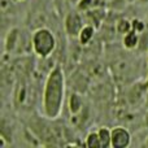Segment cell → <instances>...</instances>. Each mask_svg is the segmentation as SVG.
<instances>
[{"label": "cell", "instance_id": "3957f363", "mask_svg": "<svg viewBox=\"0 0 148 148\" xmlns=\"http://www.w3.org/2000/svg\"><path fill=\"white\" fill-rule=\"evenodd\" d=\"M110 140H112V147L114 148H125L131 144V134L126 127L117 126L112 130L110 134Z\"/></svg>", "mask_w": 148, "mask_h": 148}, {"label": "cell", "instance_id": "52a82bcc", "mask_svg": "<svg viewBox=\"0 0 148 148\" xmlns=\"http://www.w3.org/2000/svg\"><path fill=\"white\" fill-rule=\"evenodd\" d=\"M100 135V140H101V147H109L112 146V140H110V134L112 130H109L108 127H101L97 130Z\"/></svg>", "mask_w": 148, "mask_h": 148}, {"label": "cell", "instance_id": "4fadbf2b", "mask_svg": "<svg viewBox=\"0 0 148 148\" xmlns=\"http://www.w3.org/2000/svg\"><path fill=\"white\" fill-rule=\"evenodd\" d=\"M147 123H148V117H147Z\"/></svg>", "mask_w": 148, "mask_h": 148}, {"label": "cell", "instance_id": "8fae6325", "mask_svg": "<svg viewBox=\"0 0 148 148\" xmlns=\"http://www.w3.org/2000/svg\"><path fill=\"white\" fill-rule=\"evenodd\" d=\"M127 1H129V3H133V1H134V0H127Z\"/></svg>", "mask_w": 148, "mask_h": 148}, {"label": "cell", "instance_id": "5b68a950", "mask_svg": "<svg viewBox=\"0 0 148 148\" xmlns=\"http://www.w3.org/2000/svg\"><path fill=\"white\" fill-rule=\"evenodd\" d=\"M94 33H95L94 26H91V25L83 26L82 31L79 33V35H78V38H79V40H81V43H82V44H87L92 38H94Z\"/></svg>", "mask_w": 148, "mask_h": 148}, {"label": "cell", "instance_id": "7c38bea8", "mask_svg": "<svg viewBox=\"0 0 148 148\" xmlns=\"http://www.w3.org/2000/svg\"><path fill=\"white\" fill-rule=\"evenodd\" d=\"M146 146H148V138H147V142H146Z\"/></svg>", "mask_w": 148, "mask_h": 148}, {"label": "cell", "instance_id": "30bf717a", "mask_svg": "<svg viewBox=\"0 0 148 148\" xmlns=\"http://www.w3.org/2000/svg\"><path fill=\"white\" fill-rule=\"evenodd\" d=\"M142 3H148V0H140Z\"/></svg>", "mask_w": 148, "mask_h": 148}, {"label": "cell", "instance_id": "8992f818", "mask_svg": "<svg viewBox=\"0 0 148 148\" xmlns=\"http://www.w3.org/2000/svg\"><path fill=\"white\" fill-rule=\"evenodd\" d=\"M138 34L136 31H129V33L125 34V38H123V44H125L126 48L131 49V48H135L138 46Z\"/></svg>", "mask_w": 148, "mask_h": 148}, {"label": "cell", "instance_id": "6da1fadb", "mask_svg": "<svg viewBox=\"0 0 148 148\" xmlns=\"http://www.w3.org/2000/svg\"><path fill=\"white\" fill-rule=\"evenodd\" d=\"M65 100V75L60 66L48 73L43 90V114L48 120H56L62 112Z\"/></svg>", "mask_w": 148, "mask_h": 148}, {"label": "cell", "instance_id": "ba28073f", "mask_svg": "<svg viewBox=\"0 0 148 148\" xmlns=\"http://www.w3.org/2000/svg\"><path fill=\"white\" fill-rule=\"evenodd\" d=\"M82 107H83V105H82V100H81V97H79L77 94H73L72 96H70V101H69L70 112H72L73 114H77L78 112H81Z\"/></svg>", "mask_w": 148, "mask_h": 148}, {"label": "cell", "instance_id": "5bb4252c", "mask_svg": "<svg viewBox=\"0 0 148 148\" xmlns=\"http://www.w3.org/2000/svg\"><path fill=\"white\" fill-rule=\"evenodd\" d=\"M20 1H23V0H20Z\"/></svg>", "mask_w": 148, "mask_h": 148}, {"label": "cell", "instance_id": "9c48e42d", "mask_svg": "<svg viewBox=\"0 0 148 148\" xmlns=\"http://www.w3.org/2000/svg\"><path fill=\"white\" fill-rule=\"evenodd\" d=\"M86 146L87 147H91V148H95V147H101V140H100V135L97 131H92L87 135L86 138Z\"/></svg>", "mask_w": 148, "mask_h": 148}, {"label": "cell", "instance_id": "7a4b0ae2", "mask_svg": "<svg viewBox=\"0 0 148 148\" xmlns=\"http://www.w3.org/2000/svg\"><path fill=\"white\" fill-rule=\"evenodd\" d=\"M31 46L35 55H38L42 59H46L53 52L56 47V38L49 29L40 27L34 31L31 38Z\"/></svg>", "mask_w": 148, "mask_h": 148}, {"label": "cell", "instance_id": "277c9868", "mask_svg": "<svg viewBox=\"0 0 148 148\" xmlns=\"http://www.w3.org/2000/svg\"><path fill=\"white\" fill-rule=\"evenodd\" d=\"M83 29V23L78 13H69L65 20V30L69 35L78 36Z\"/></svg>", "mask_w": 148, "mask_h": 148}]
</instances>
